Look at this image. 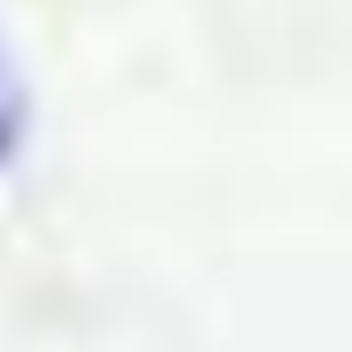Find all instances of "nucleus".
Returning <instances> with one entry per match:
<instances>
[{
	"mask_svg": "<svg viewBox=\"0 0 352 352\" xmlns=\"http://www.w3.org/2000/svg\"><path fill=\"white\" fill-rule=\"evenodd\" d=\"M28 145V76L14 63V49L0 42V173H8Z\"/></svg>",
	"mask_w": 352,
	"mask_h": 352,
	"instance_id": "f257e3e1",
	"label": "nucleus"
}]
</instances>
